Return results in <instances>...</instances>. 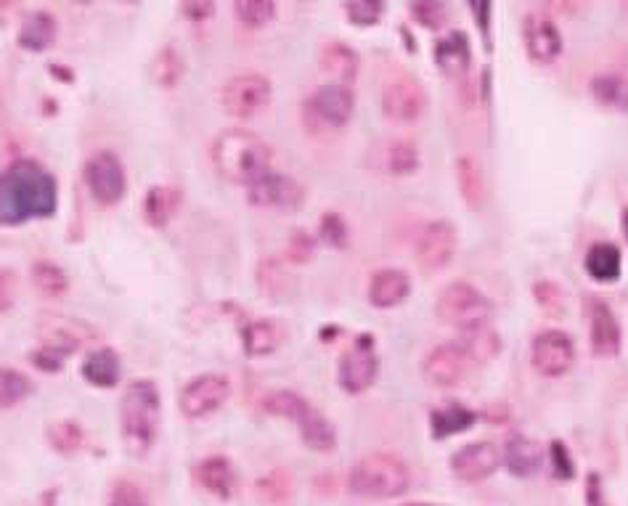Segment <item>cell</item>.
Returning a JSON list of instances; mask_svg holds the SVG:
<instances>
[{
  "label": "cell",
  "instance_id": "6da1fadb",
  "mask_svg": "<svg viewBox=\"0 0 628 506\" xmlns=\"http://www.w3.org/2000/svg\"><path fill=\"white\" fill-rule=\"evenodd\" d=\"M56 181L38 162L19 159L0 175V223L19 226L56 212Z\"/></svg>",
  "mask_w": 628,
  "mask_h": 506
},
{
  "label": "cell",
  "instance_id": "7a4b0ae2",
  "mask_svg": "<svg viewBox=\"0 0 628 506\" xmlns=\"http://www.w3.org/2000/svg\"><path fill=\"white\" fill-rule=\"evenodd\" d=\"M273 152L250 130H226L212 144V165L226 181L250 186L271 170Z\"/></svg>",
  "mask_w": 628,
  "mask_h": 506
},
{
  "label": "cell",
  "instance_id": "3957f363",
  "mask_svg": "<svg viewBox=\"0 0 628 506\" xmlns=\"http://www.w3.org/2000/svg\"><path fill=\"white\" fill-rule=\"evenodd\" d=\"M122 440L133 456L154 448L159 427V390L152 379H136L122 395Z\"/></svg>",
  "mask_w": 628,
  "mask_h": 506
},
{
  "label": "cell",
  "instance_id": "277c9868",
  "mask_svg": "<svg viewBox=\"0 0 628 506\" xmlns=\"http://www.w3.org/2000/svg\"><path fill=\"white\" fill-rule=\"evenodd\" d=\"M409 467L393 454H369L356 461L350 488L364 499H395L409 491Z\"/></svg>",
  "mask_w": 628,
  "mask_h": 506
},
{
  "label": "cell",
  "instance_id": "5b68a950",
  "mask_svg": "<svg viewBox=\"0 0 628 506\" xmlns=\"http://www.w3.org/2000/svg\"><path fill=\"white\" fill-rule=\"evenodd\" d=\"M493 305L491 300L475 289L467 281H454L448 284L435 300V316L440 318V324L454 326L459 332L472 329V326H483L491 321Z\"/></svg>",
  "mask_w": 628,
  "mask_h": 506
},
{
  "label": "cell",
  "instance_id": "8992f818",
  "mask_svg": "<svg viewBox=\"0 0 628 506\" xmlns=\"http://www.w3.org/2000/svg\"><path fill=\"white\" fill-rule=\"evenodd\" d=\"M273 88L271 80L263 75H255V72H247V75L231 77L223 91H220V104H223V112L236 117V120H252L263 112L265 106L271 104Z\"/></svg>",
  "mask_w": 628,
  "mask_h": 506
},
{
  "label": "cell",
  "instance_id": "52a82bcc",
  "mask_svg": "<svg viewBox=\"0 0 628 506\" xmlns=\"http://www.w3.org/2000/svg\"><path fill=\"white\" fill-rule=\"evenodd\" d=\"M427 109V93L411 75H398L382 88V112L393 122H417Z\"/></svg>",
  "mask_w": 628,
  "mask_h": 506
},
{
  "label": "cell",
  "instance_id": "ba28073f",
  "mask_svg": "<svg viewBox=\"0 0 628 506\" xmlns=\"http://www.w3.org/2000/svg\"><path fill=\"white\" fill-rule=\"evenodd\" d=\"M85 183L91 197L101 204H117L125 191H128V178H125V167L114 154L101 152L93 154L85 165Z\"/></svg>",
  "mask_w": 628,
  "mask_h": 506
},
{
  "label": "cell",
  "instance_id": "9c48e42d",
  "mask_svg": "<svg viewBox=\"0 0 628 506\" xmlns=\"http://www.w3.org/2000/svg\"><path fill=\"white\" fill-rule=\"evenodd\" d=\"M353 106L356 101L348 85L326 83L308 99L305 114L313 117V122L321 128H345L353 117Z\"/></svg>",
  "mask_w": 628,
  "mask_h": 506
},
{
  "label": "cell",
  "instance_id": "30bf717a",
  "mask_svg": "<svg viewBox=\"0 0 628 506\" xmlns=\"http://www.w3.org/2000/svg\"><path fill=\"white\" fill-rule=\"evenodd\" d=\"M231 385L223 374H202L191 379L181 393V411L186 419H205L226 403Z\"/></svg>",
  "mask_w": 628,
  "mask_h": 506
},
{
  "label": "cell",
  "instance_id": "8fae6325",
  "mask_svg": "<svg viewBox=\"0 0 628 506\" xmlns=\"http://www.w3.org/2000/svg\"><path fill=\"white\" fill-rule=\"evenodd\" d=\"M379 361L377 353H374V345H371L369 337H361V340L342 355L340 361V387L345 393L358 395L366 393L374 379H377Z\"/></svg>",
  "mask_w": 628,
  "mask_h": 506
},
{
  "label": "cell",
  "instance_id": "7c38bea8",
  "mask_svg": "<svg viewBox=\"0 0 628 506\" xmlns=\"http://www.w3.org/2000/svg\"><path fill=\"white\" fill-rule=\"evenodd\" d=\"M573 361H576V348H573V340L565 332L546 329L533 342V366L544 377L554 379L568 374Z\"/></svg>",
  "mask_w": 628,
  "mask_h": 506
},
{
  "label": "cell",
  "instance_id": "4fadbf2b",
  "mask_svg": "<svg viewBox=\"0 0 628 506\" xmlns=\"http://www.w3.org/2000/svg\"><path fill=\"white\" fill-rule=\"evenodd\" d=\"M459 236L456 228L448 220H435L424 228L417 242V260L424 271H443L456 255Z\"/></svg>",
  "mask_w": 628,
  "mask_h": 506
},
{
  "label": "cell",
  "instance_id": "5bb4252c",
  "mask_svg": "<svg viewBox=\"0 0 628 506\" xmlns=\"http://www.w3.org/2000/svg\"><path fill=\"white\" fill-rule=\"evenodd\" d=\"M247 189H250L247 191L250 202L258 207H268V210H297L303 202V189L292 178L273 173V170L260 175L258 181H252Z\"/></svg>",
  "mask_w": 628,
  "mask_h": 506
},
{
  "label": "cell",
  "instance_id": "9a60e30c",
  "mask_svg": "<svg viewBox=\"0 0 628 506\" xmlns=\"http://www.w3.org/2000/svg\"><path fill=\"white\" fill-rule=\"evenodd\" d=\"M523 43L530 61L549 67L562 56V35L549 16L530 14L523 22Z\"/></svg>",
  "mask_w": 628,
  "mask_h": 506
},
{
  "label": "cell",
  "instance_id": "2e32d148",
  "mask_svg": "<svg viewBox=\"0 0 628 506\" xmlns=\"http://www.w3.org/2000/svg\"><path fill=\"white\" fill-rule=\"evenodd\" d=\"M501 467V451L488 440L467 443L451 456V472L464 483H480Z\"/></svg>",
  "mask_w": 628,
  "mask_h": 506
},
{
  "label": "cell",
  "instance_id": "e0dca14e",
  "mask_svg": "<svg viewBox=\"0 0 628 506\" xmlns=\"http://www.w3.org/2000/svg\"><path fill=\"white\" fill-rule=\"evenodd\" d=\"M470 358L456 342L438 345L427 358H424V377L435 387H454L459 385L467 374Z\"/></svg>",
  "mask_w": 628,
  "mask_h": 506
},
{
  "label": "cell",
  "instance_id": "ac0fdd59",
  "mask_svg": "<svg viewBox=\"0 0 628 506\" xmlns=\"http://www.w3.org/2000/svg\"><path fill=\"white\" fill-rule=\"evenodd\" d=\"M589 334H591V350L599 358H613L621 350V326L618 318L605 303L594 300L589 308Z\"/></svg>",
  "mask_w": 628,
  "mask_h": 506
},
{
  "label": "cell",
  "instance_id": "d6986e66",
  "mask_svg": "<svg viewBox=\"0 0 628 506\" xmlns=\"http://www.w3.org/2000/svg\"><path fill=\"white\" fill-rule=\"evenodd\" d=\"M411 292L409 273L401 268H382L369 281V303L374 308H395L401 305Z\"/></svg>",
  "mask_w": 628,
  "mask_h": 506
},
{
  "label": "cell",
  "instance_id": "ffe728a7",
  "mask_svg": "<svg viewBox=\"0 0 628 506\" xmlns=\"http://www.w3.org/2000/svg\"><path fill=\"white\" fill-rule=\"evenodd\" d=\"M504 467L515 477H533L544 467V448L528 435H512L501 451Z\"/></svg>",
  "mask_w": 628,
  "mask_h": 506
},
{
  "label": "cell",
  "instance_id": "44dd1931",
  "mask_svg": "<svg viewBox=\"0 0 628 506\" xmlns=\"http://www.w3.org/2000/svg\"><path fill=\"white\" fill-rule=\"evenodd\" d=\"M43 332H46L43 348L53 350V353H59V355L75 353V350L80 348L88 337H91V329L80 324V321H72V318H56V316H48L46 321H43Z\"/></svg>",
  "mask_w": 628,
  "mask_h": 506
},
{
  "label": "cell",
  "instance_id": "7402d4cb",
  "mask_svg": "<svg viewBox=\"0 0 628 506\" xmlns=\"http://www.w3.org/2000/svg\"><path fill=\"white\" fill-rule=\"evenodd\" d=\"M583 265H586V273H589L591 279L597 281V284H615V281L621 279V268H623L621 250L610 242L591 244Z\"/></svg>",
  "mask_w": 628,
  "mask_h": 506
},
{
  "label": "cell",
  "instance_id": "603a6c76",
  "mask_svg": "<svg viewBox=\"0 0 628 506\" xmlns=\"http://www.w3.org/2000/svg\"><path fill=\"white\" fill-rule=\"evenodd\" d=\"M199 483L205 485L207 491L218 499H231L236 488V472L234 464L226 456H210L197 467Z\"/></svg>",
  "mask_w": 628,
  "mask_h": 506
},
{
  "label": "cell",
  "instance_id": "cb8c5ba5",
  "mask_svg": "<svg viewBox=\"0 0 628 506\" xmlns=\"http://www.w3.org/2000/svg\"><path fill=\"white\" fill-rule=\"evenodd\" d=\"M56 40V19L46 11H32L24 16L22 27H19V46L32 53L48 51Z\"/></svg>",
  "mask_w": 628,
  "mask_h": 506
},
{
  "label": "cell",
  "instance_id": "d4e9b609",
  "mask_svg": "<svg viewBox=\"0 0 628 506\" xmlns=\"http://www.w3.org/2000/svg\"><path fill=\"white\" fill-rule=\"evenodd\" d=\"M477 411L467 406H459V403H451L446 408H438L432 411L430 416V432L435 440H446L451 435H459V432H467L470 427H475Z\"/></svg>",
  "mask_w": 628,
  "mask_h": 506
},
{
  "label": "cell",
  "instance_id": "484cf974",
  "mask_svg": "<svg viewBox=\"0 0 628 506\" xmlns=\"http://www.w3.org/2000/svg\"><path fill=\"white\" fill-rule=\"evenodd\" d=\"M377 154V167L382 173L411 175L419 167V149L411 141H387Z\"/></svg>",
  "mask_w": 628,
  "mask_h": 506
},
{
  "label": "cell",
  "instance_id": "4316f807",
  "mask_svg": "<svg viewBox=\"0 0 628 506\" xmlns=\"http://www.w3.org/2000/svg\"><path fill=\"white\" fill-rule=\"evenodd\" d=\"M470 40L464 32H451L448 38L435 43V61L446 75H462L470 64Z\"/></svg>",
  "mask_w": 628,
  "mask_h": 506
},
{
  "label": "cell",
  "instance_id": "83f0119b",
  "mask_svg": "<svg viewBox=\"0 0 628 506\" xmlns=\"http://www.w3.org/2000/svg\"><path fill=\"white\" fill-rule=\"evenodd\" d=\"M297 427H300V438L308 448L313 451H334L337 448V435H334V427L329 424L324 414H318L316 408L308 406L300 419H297Z\"/></svg>",
  "mask_w": 628,
  "mask_h": 506
},
{
  "label": "cell",
  "instance_id": "f1b7e54d",
  "mask_svg": "<svg viewBox=\"0 0 628 506\" xmlns=\"http://www.w3.org/2000/svg\"><path fill=\"white\" fill-rule=\"evenodd\" d=\"M181 204V194L173 186H154L149 189L144 199V218L149 226L165 228L170 220H173L175 210Z\"/></svg>",
  "mask_w": 628,
  "mask_h": 506
},
{
  "label": "cell",
  "instance_id": "f546056e",
  "mask_svg": "<svg viewBox=\"0 0 628 506\" xmlns=\"http://www.w3.org/2000/svg\"><path fill=\"white\" fill-rule=\"evenodd\" d=\"M321 69L326 75L334 77V83L350 85L356 80L358 72V56L353 48H348L345 43H329L321 53Z\"/></svg>",
  "mask_w": 628,
  "mask_h": 506
},
{
  "label": "cell",
  "instance_id": "4dcf8cb0",
  "mask_svg": "<svg viewBox=\"0 0 628 506\" xmlns=\"http://www.w3.org/2000/svg\"><path fill=\"white\" fill-rule=\"evenodd\" d=\"M456 345H459V348L467 353V358H470V361H491V358H496V355H499V350H501L499 334L493 332L488 324L464 329L462 340L456 342Z\"/></svg>",
  "mask_w": 628,
  "mask_h": 506
},
{
  "label": "cell",
  "instance_id": "1f68e13d",
  "mask_svg": "<svg viewBox=\"0 0 628 506\" xmlns=\"http://www.w3.org/2000/svg\"><path fill=\"white\" fill-rule=\"evenodd\" d=\"M242 342L244 353L252 355V358H263V355H271L279 350L281 329L273 321H252V324L244 326Z\"/></svg>",
  "mask_w": 628,
  "mask_h": 506
},
{
  "label": "cell",
  "instance_id": "d6a6232c",
  "mask_svg": "<svg viewBox=\"0 0 628 506\" xmlns=\"http://www.w3.org/2000/svg\"><path fill=\"white\" fill-rule=\"evenodd\" d=\"M120 358L117 353L109 348L104 350H96L85 358L83 363V377L91 382L93 387H114L117 385V379H120Z\"/></svg>",
  "mask_w": 628,
  "mask_h": 506
},
{
  "label": "cell",
  "instance_id": "836d02e7",
  "mask_svg": "<svg viewBox=\"0 0 628 506\" xmlns=\"http://www.w3.org/2000/svg\"><path fill=\"white\" fill-rule=\"evenodd\" d=\"M591 96L599 106L613 112H628V77L599 75L591 80Z\"/></svg>",
  "mask_w": 628,
  "mask_h": 506
},
{
  "label": "cell",
  "instance_id": "e575fe53",
  "mask_svg": "<svg viewBox=\"0 0 628 506\" xmlns=\"http://www.w3.org/2000/svg\"><path fill=\"white\" fill-rule=\"evenodd\" d=\"M183 72H186V64H183V56L175 48H162L154 56L152 80L159 88H165V91L175 88L183 80Z\"/></svg>",
  "mask_w": 628,
  "mask_h": 506
},
{
  "label": "cell",
  "instance_id": "d590c367",
  "mask_svg": "<svg viewBox=\"0 0 628 506\" xmlns=\"http://www.w3.org/2000/svg\"><path fill=\"white\" fill-rule=\"evenodd\" d=\"M32 284H35V289H38L40 295L51 297V300L64 297L69 289L67 273L61 271L56 263H46V260H40V263L32 265Z\"/></svg>",
  "mask_w": 628,
  "mask_h": 506
},
{
  "label": "cell",
  "instance_id": "8d00e7d4",
  "mask_svg": "<svg viewBox=\"0 0 628 506\" xmlns=\"http://www.w3.org/2000/svg\"><path fill=\"white\" fill-rule=\"evenodd\" d=\"M456 178H459V189H462V197L467 199L470 207H480L485 199V183L483 173H480V165H477L472 157H462L456 162Z\"/></svg>",
  "mask_w": 628,
  "mask_h": 506
},
{
  "label": "cell",
  "instance_id": "74e56055",
  "mask_svg": "<svg viewBox=\"0 0 628 506\" xmlns=\"http://www.w3.org/2000/svg\"><path fill=\"white\" fill-rule=\"evenodd\" d=\"M236 19L247 27V30H260L265 24L273 22L276 16V3L273 0H234Z\"/></svg>",
  "mask_w": 628,
  "mask_h": 506
},
{
  "label": "cell",
  "instance_id": "f35d334b",
  "mask_svg": "<svg viewBox=\"0 0 628 506\" xmlns=\"http://www.w3.org/2000/svg\"><path fill=\"white\" fill-rule=\"evenodd\" d=\"M46 438L59 454H75L83 448V430H80V424L77 422H51L46 430Z\"/></svg>",
  "mask_w": 628,
  "mask_h": 506
},
{
  "label": "cell",
  "instance_id": "ab89813d",
  "mask_svg": "<svg viewBox=\"0 0 628 506\" xmlns=\"http://www.w3.org/2000/svg\"><path fill=\"white\" fill-rule=\"evenodd\" d=\"M30 379L16 369L0 366V408H14L30 395Z\"/></svg>",
  "mask_w": 628,
  "mask_h": 506
},
{
  "label": "cell",
  "instance_id": "60d3db41",
  "mask_svg": "<svg viewBox=\"0 0 628 506\" xmlns=\"http://www.w3.org/2000/svg\"><path fill=\"white\" fill-rule=\"evenodd\" d=\"M409 11L424 30H443L448 22L446 0H409Z\"/></svg>",
  "mask_w": 628,
  "mask_h": 506
},
{
  "label": "cell",
  "instance_id": "b9f144b4",
  "mask_svg": "<svg viewBox=\"0 0 628 506\" xmlns=\"http://www.w3.org/2000/svg\"><path fill=\"white\" fill-rule=\"evenodd\" d=\"M311 403L300 398L297 393H289V390H279V393H271L265 398V411L273 416H281V419H292L297 422L300 416L308 411Z\"/></svg>",
  "mask_w": 628,
  "mask_h": 506
},
{
  "label": "cell",
  "instance_id": "7bdbcfd3",
  "mask_svg": "<svg viewBox=\"0 0 628 506\" xmlns=\"http://www.w3.org/2000/svg\"><path fill=\"white\" fill-rule=\"evenodd\" d=\"M345 14L356 27H374L385 14V0H345Z\"/></svg>",
  "mask_w": 628,
  "mask_h": 506
},
{
  "label": "cell",
  "instance_id": "ee69618b",
  "mask_svg": "<svg viewBox=\"0 0 628 506\" xmlns=\"http://www.w3.org/2000/svg\"><path fill=\"white\" fill-rule=\"evenodd\" d=\"M533 292H536V303L541 305L546 316L560 318L565 313V295H562V289L557 284H552V281H538Z\"/></svg>",
  "mask_w": 628,
  "mask_h": 506
},
{
  "label": "cell",
  "instance_id": "f6af8a7d",
  "mask_svg": "<svg viewBox=\"0 0 628 506\" xmlns=\"http://www.w3.org/2000/svg\"><path fill=\"white\" fill-rule=\"evenodd\" d=\"M321 239L334 250L348 247V226H345V220L340 215H334V212H326L324 218H321Z\"/></svg>",
  "mask_w": 628,
  "mask_h": 506
},
{
  "label": "cell",
  "instance_id": "bcb514c9",
  "mask_svg": "<svg viewBox=\"0 0 628 506\" xmlns=\"http://www.w3.org/2000/svg\"><path fill=\"white\" fill-rule=\"evenodd\" d=\"M549 459H552L554 477H560V480H573L576 477V461H573L570 451L565 448V443L554 440L552 446H549Z\"/></svg>",
  "mask_w": 628,
  "mask_h": 506
},
{
  "label": "cell",
  "instance_id": "7dc6e473",
  "mask_svg": "<svg viewBox=\"0 0 628 506\" xmlns=\"http://www.w3.org/2000/svg\"><path fill=\"white\" fill-rule=\"evenodd\" d=\"M260 287L273 297H281L287 292L289 279L287 273L279 268V263H263V268H260Z\"/></svg>",
  "mask_w": 628,
  "mask_h": 506
},
{
  "label": "cell",
  "instance_id": "c3c4849f",
  "mask_svg": "<svg viewBox=\"0 0 628 506\" xmlns=\"http://www.w3.org/2000/svg\"><path fill=\"white\" fill-rule=\"evenodd\" d=\"M109 506H149L146 504V496L138 491V485L133 483H117L112 491V499Z\"/></svg>",
  "mask_w": 628,
  "mask_h": 506
},
{
  "label": "cell",
  "instance_id": "681fc988",
  "mask_svg": "<svg viewBox=\"0 0 628 506\" xmlns=\"http://www.w3.org/2000/svg\"><path fill=\"white\" fill-rule=\"evenodd\" d=\"M586 6H589V0H541L546 16H560V19L578 16Z\"/></svg>",
  "mask_w": 628,
  "mask_h": 506
},
{
  "label": "cell",
  "instance_id": "f907efd6",
  "mask_svg": "<svg viewBox=\"0 0 628 506\" xmlns=\"http://www.w3.org/2000/svg\"><path fill=\"white\" fill-rule=\"evenodd\" d=\"M289 255L295 263H305V260H311L313 255V242L305 236V231H295L292 239H289Z\"/></svg>",
  "mask_w": 628,
  "mask_h": 506
},
{
  "label": "cell",
  "instance_id": "816d5d0a",
  "mask_svg": "<svg viewBox=\"0 0 628 506\" xmlns=\"http://www.w3.org/2000/svg\"><path fill=\"white\" fill-rule=\"evenodd\" d=\"M470 3V11L475 16V24L480 27L485 38L491 32V11H493V0H467Z\"/></svg>",
  "mask_w": 628,
  "mask_h": 506
},
{
  "label": "cell",
  "instance_id": "f5cc1de1",
  "mask_svg": "<svg viewBox=\"0 0 628 506\" xmlns=\"http://www.w3.org/2000/svg\"><path fill=\"white\" fill-rule=\"evenodd\" d=\"M215 11V0H183V14L189 16L191 22H205Z\"/></svg>",
  "mask_w": 628,
  "mask_h": 506
},
{
  "label": "cell",
  "instance_id": "db71d44e",
  "mask_svg": "<svg viewBox=\"0 0 628 506\" xmlns=\"http://www.w3.org/2000/svg\"><path fill=\"white\" fill-rule=\"evenodd\" d=\"M61 358H64V355L53 353V350H48V348H40V350H35V353H32V363H35V366H38V369H43V371H59Z\"/></svg>",
  "mask_w": 628,
  "mask_h": 506
},
{
  "label": "cell",
  "instance_id": "11a10c76",
  "mask_svg": "<svg viewBox=\"0 0 628 506\" xmlns=\"http://www.w3.org/2000/svg\"><path fill=\"white\" fill-rule=\"evenodd\" d=\"M586 506H610L605 499V491H602L599 475H589V483H586Z\"/></svg>",
  "mask_w": 628,
  "mask_h": 506
},
{
  "label": "cell",
  "instance_id": "9f6ffc18",
  "mask_svg": "<svg viewBox=\"0 0 628 506\" xmlns=\"http://www.w3.org/2000/svg\"><path fill=\"white\" fill-rule=\"evenodd\" d=\"M11 303H14V276L0 271V310H8Z\"/></svg>",
  "mask_w": 628,
  "mask_h": 506
},
{
  "label": "cell",
  "instance_id": "6f0895ef",
  "mask_svg": "<svg viewBox=\"0 0 628 506\" xmlns=\"http://www.w3.org/2000/svg\"><path fill=\"white\" fill-rule=\"evenodd\" d=\"M621 223H623V234H626V239H628V207H626V210H623Z\"/></svg>",
  "mask_w": 628,
  "mask_h": 506
},
{
  "label": "cell",
  "instance_id": "680465c9",
  "mask_svg": "<svg viewBox=\"0 0 628 506\" xmlns=\"http://www.w3.org/2000/svg\"><path fill=\"white\" fill-rule=\"evenodd\" d=\"M406 506H438V504H406Z\"/></svg>",
  "mask_w": 628,
  "mask_h": 506
},
{
  "label": "cell",
  "instance_id": "91938a15",
  "mask_svg": "<svg viewBox=\"0 0 628 506\" xmlns=\"http://www.w3.org/2000/svg\"><path fill=\"white\" fill-rule=\"evenodd\" d=\"M623 8H626V11H628V0H623Z\"/></svg>",
  "mask_w": 628,
  "mask_h": 506
},
{
  "label": "cell",
  "instance_id": "94428289",
  "mask_svg": "<svg viewBox=\"0 0 628 506\" xmlns=\"http://www.w3.org/2000/svg\"><path fill=\"white\" fill-rule=\"evenodd\" d=\"M80 3H85V0H80Z\"/></svg>",
  "mask_w": 628,
  "mask_h": 506
}]
</instances>
